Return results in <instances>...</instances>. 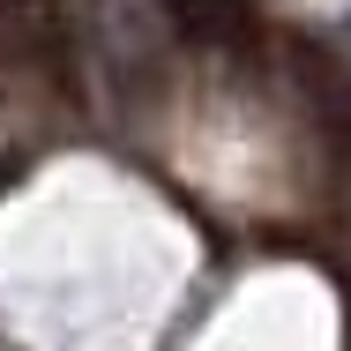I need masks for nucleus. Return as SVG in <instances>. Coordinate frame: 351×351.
Listing matches in <instances>:
<instances>
[{
	"mask_svg": "<svg viewBox=\"0 0 351 351\" xmlns=\"http://www.w3.org/2000/svg\"><path fill=\"white\" fill-rule=\"evenodd\" d=\"M165 15H172V30H180L187 45H202V53H239V45L262 38V23H254L247 0H165Z\"/></svg>",
	"mask_w": 351,
	"mask_h": 351,
	"instance_id": "obj_1",
	"label": "nucleus"
},
{
	"mask_svg": "<svg viewBox=\"0 0 351 351\" xmlns=\"http://www.w3.org/2000/svg\"><path fill=\"white\" fill-rule=\"evenodd\" d=\"M75 0H0V45L8 53H60Z\"/></svg>",
	"mask_w": 351,
	"mask_h": 351,
	"instance_id": "obj_2",
	"label": "nucleus"
},
{
	"mask_svg": "<svg viewBox=\"0 0 351 351\" xmlns=\"http://www.w3.org/2000/svg\"><path fill=\"white\" fill-rule=\"evenodd\" d=\"M344 38H351V23H344Z\"/></svg>",
	"mask_w": 351,
	"mask_h": 351,
	"instance_id": "obj_3",
	"label": "nucleus"
}]
</instances>
